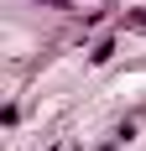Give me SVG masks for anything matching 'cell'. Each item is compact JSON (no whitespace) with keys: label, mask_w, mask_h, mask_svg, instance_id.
<instances>
[{"label":"cell","mask_w":146,"mask_h":151,"mask_svg":"<svg viewBox=\"0 0 146 151\" xmlns=\"http://www.w3.org/2000/svg\"><path fill=\"white\" fill-rule=\"evenodd\" d=\"M125 31H141L146 37V11H125Z\"/></svg>","instance_id":"2"},{"label":"cell","mask_w":146,"mask_h":151,"mask_svg":"<svg viewBox=\"0 0 146 151\" xmlns=\"http://www.w3.org/2000/svg\"><path fill=\"white\" fill-rule=\"evenodd\" d=\"M89 58H94V63H110V58H115V37H104V42H94V52H89Z\"/></svg>","instance_id":"1"}]
</instances>
